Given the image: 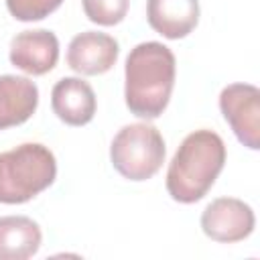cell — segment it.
Segmentation results:
<instances>
[{
  "mask_svg": "<svg viewBox=\"0 0 260 260\" xmlns=\"http://www.w3.org/2000/svg\"><path fill=\"white\" fill-rule=\"evenodd\" d=\"M63 0H6L8 12L22 22H32L49 16L61 6Z\"/></svg>",
  "mask_w": 260,
  "mask_h": 260,
  "instance_id": "14",
  "label": "cell"
},
{
  "mask_svg": "<svg viewBox=\"0 0 260 260\" xmlns=\"http://www.w3.org/2000/svg\"><path fill=\"white\" fill-rule=\"evenodd\" d=\"M254 211L248 203L236 197H219L213 199L201 213V230L207 238L234 244L248 238L254 232Z\"/></svg>",
  "mask_w": 260,
  "mask_h": 260,
  "instance_id": "6",
  "label": "cell"
},
{
  "mask_svg": "<svg viewBox=\"0 0 260 260\" xmlns=\"http://www.w3.org/2000/svg\"><path fill=\"white\" fill-rule=\"evenodd\" d=\"M219 110L238 136V140L252 148H260V91L250 83H232L219 93Z\"/></svg>",
  "mask_w": 260,
  "mask_h": 260,
  "instance_id": "5",
  "label": "cell"
},
{
  "mask_svg": "<svg viewBox=\"0 0 260 260\" xmlns=\"http://www.w3.org/2000/svg\"><path fill=\"white\" fill-rule=\"evenodd\" d=\"M175 73V55L167 45L156 41L136 45L128 53L124 67V98L128 110L138 118H158L169 106Z\"/></svg>",
  "mask_w": 260,
  "mask_h": 260,
  "instance_id": "1",
  "label": "cell"
},
{
  "mask_svg": "<svg viewBox=\"0 0 260 260\" xmlns=\"http://www.w3.org/2000/svg\"><path fill=\"white\" fill-rule=\"evenodd\" d=\"M165 152L167 150L160 132L146 122L124 126L114 136L110 146L114 169L130 181L150 179L162 167Z\"/></svg>",
  "mask_w": 260,
  "mask_h": 260,
  "instance_id": "4",
  "label": "cell"
},
{
  "mask_svg": "<svg viewBox=\"0 0 260 260\" xmlns=\"http://www.w3.org/2000/svg\"><path fill=\"white\" fill-rule=\"evenodd\" d=\"M41 228L26 215L0 217V260H26L41 248Z\"/></svg>",
  "mask_w": 260,
  "mask_h": 260,
  "instance_id": "12",
  "label": "cell"
},
{
  "mask_svg": "<svg viewBox=\"0 0 260 260\" xmlns=\"http://www.w3.org/2000/svg\"><path fill=\"white\" fill-rule=\"evenodd\" d=\"M225 165V144L211 130H195L177 148L169 171L167 191L179 203H195L207 195Z\"/></svg>",
  "mask_w": 260,
  "mask_h": 260,
  "instance_id": "2",
  "label": "cell"
},
{
  "mask_svg": "<svg viewBox=\"0 0 260 260\" xmlns=\"http://www.w3.org/2000/svg\"><path fill=\"white\" fill-rule=\"evenodd\" d=\"M146 18L158 35L183 39L199 22V0H148Z\"/></svg>",
  "mask_w": 260,
  "mask_h": 260,
  "instance_id": "10",
  "label": "cell"
},
{
  "mask_svg": "<svg viewBox=\"0 0 260 260\" xmlns=\"http://www.w3.org/2000/svg\"><path fill=\"white\" fill-rule=\"evenodd\" d=\"M85 16L102 26H112L124 20L130 0H81Z\"/></svg>",
  "mask_w": 260,
  "mask_h": 260,
  "instance_id": "13",
  "label": "cell"
},
{
  "mask_svg": "<svg viewBox=\"0 0 260 260\" xmlns=\"http://www.w3.org/2000/svg\"><path fill=\"white\" fill-rule=\"evenodd\" d=\"M39 106V87L28 77L0 75V130L26 122Z\"/></svg>",
  "mask_w": 260,
  "mask_h": 260,
  "instance_id": "11",
  "label": "cell"
},
{
  "mask_svg": "<svg viewBox=\"0 0 260 260\" xmlns=\"http://www.w3.org/2000/svg\"><path fill=\"white\" fill-rule=\"evenodd\" d=\"M57 177L55 154L39 142H24L0 152V203H26L53 185Z\"/></svg>",
  "mask_w": 260,
  "mask_h": 260,
  "instance_id": "3",
  "label": "cell"
},
{
  "mask_svg": "<svg viewBox=\"0 0 260 260\" xmlns=\"http://www.w3.org/2000/svg\"><path fill=\"white\" fill-rule=\"evenodd\" d=\"M118 51V41L114 37L85 30L71 39L67 49V65L81 75H100L114 67Z\"/></svg>",
  "mask_w": 260,
  "mask_h": 260,
  "instance_id": "8",
  "label": "cell"
},
{
  "mask_svg": "<svg viewBox=\"0 0 260 260\" xmlns=\"http://www.w3.org/2000/svg\"><path fill=\"white\" fill-rule=\"evenodd\" d=\"M59 59V41L47 28L22 30L10 43V63L28 75L49 73Z\"/></svg>",
  "mask_w": 260,
  "mask_h": 260,
  "instance_id": "7",
  "label": "cell"
},
{
  "mask_svg": "<svg viewBox=\"0 0 260 260\" xmlns=\"http://www.w3.org/2000/svg\"><path fill=\"white\" fill-rule=\"evenodd\" d=\"M51 106L59 120L69 126H83L95 114V93L81 77H63L53 85Z\"/></svg>",
  "mask_w": 260,
  "mask_h": 260,
  "instance_id": "9",
  "label": "cell"
}]
</instances>
